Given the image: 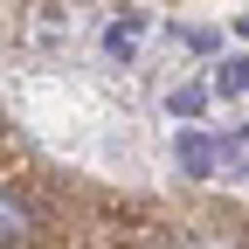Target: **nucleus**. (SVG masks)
I'll return each mask as SVG.
<instances>
[{"mask_svg":"<svg viewBox=\"0 0 249 249\" xmlns=\"http://www.w3.org/2000/svg\"><path fill=\"white\" fill-rule=\"evenodd\" d=\"M201 104H208V90H201V83H187V90H173V97H166L173 118H201Z\"/></svg>","mask_w":249,"mask_h":249,"instance_id":"obj_5","label":"nucleus"},{"mask_svg":"<svg viewBox=\"0 0 249 249\" xmlns=\"http://www.w3.org/2000/svg\"><path fill=\"white\" fill-rule=\"evenodd\" d=\"M242 35H249V14H242Z\"/></svg>","mask_w":249,"mask_h":249,"instance_id":"obj_6","label":"nucleus"},{"mask_svg":"<svg viewBox=\"0 0 249 249\" xmlns=\"http://www.w3.org/2000/svg\"><path fill=\"white\" fill-rule=\"evenodd\" d=\"M214 90H222V97H249V55H229L222 70H214Z\"/></svg>","mask_w":249,"mask_h":249,"instance_id":"obj_3","label":"nucleus"},{"mask_svg":"<svg viewBox=\"0 0 249 249\" xmlns=\"http://www.w3.org/2000/svg\"><path fill=\"white\" fill-rule=\"evenodd\" d=\"M28 229H35V222H28V208L7 194V201H0V235H7V242H28Z\"/></svg>","mask_w":249,"mask_h":249,"instance_id":"obj_4","label":"nucleus"},{"mask_svg":"<svg viewBox=\"0 0 249 249\" xmlns=\"http://www.w3.org/2000/svg\"><path fill=\"white\" fill-rule=\"evenodd\" d=\"M242 173H249V160H242Z\"/></svg>","mask_w":249,"mask_h":249,"instance_id":"obj_7","label":"nucleus"},{"mask_svg":"<svg viewBox=\"0 0 249 249\" xmlns=\"http://www.w3.org/2000/svg\"><path fill=\"white\" fill-rule=\"evenodd\" d=\"M139 42H145V14H139V7H124V14L104 28V49H111V55H132Z\"/></svg>","mask_w":249,"mask_h":249,"instance_id":"obj_2","label":"nucleus"},{"mask_svg":"<svg viewBox=\"0 0 249 249\" xmlns=\"http://www.w3.org/2000/svg\"><path fill=\"white\" fill-rule=\"evenodd\" d=\"M173 160H180V173H187V180H208V173H214V160H222V145H214V139H201V132H180Z\"/></svg>","mask_w":249,"mask_h":249,"instance_id":"obj_1","label":"nucleus"}]
</instances>
